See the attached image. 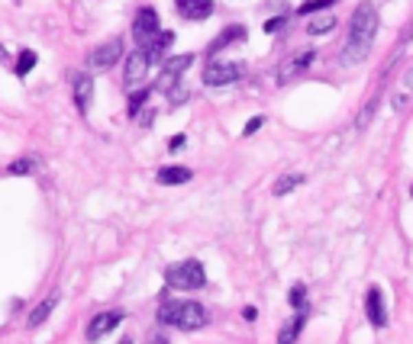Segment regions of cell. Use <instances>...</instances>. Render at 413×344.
<instances>
[{"instance_id": "cell-3", "label": "cell", "mask_w": 413, "mask_h": 344, "mask_svg": "<svg viewBox=\"0 0 413 344\" xmlns=\"http://www.w3.org/2000/svg\"><path fill=\"white\" fill-rule=\"evenodd\" d=\"M165 280L175 290H201V286H207V271H203V264L197 258H188V261L171 264L165 271Z\"/></svg>"}, {"instance_id": "cell-21", "label": "cell", "mask_w": 413, "mask_h": 344, "mask_svg": "<svg viewBox=\"0 0 413 344\" xmlns=\"http://www.w3.org/2000/svg\"><path fill=\"white\" fill-rule=\"evenodd\" d=\"M36 68V52H30V49H23L20 58H16V77H26V74Z\"/></svg>"}, {"instance_id": "cell-27", "label": "cell", "mask_w": 413, "mask_h": 344, "mask_svg": "<svg viewBox=\"0 0 413 344\" xmlns=\"http://www.w3.org/2000/svg\"><path fill=\"white\" fill-rule=\"evenodd\" d=\"M284 23H287V16H275V20H268L265 32H268V36H275V32L281 29V26H284Z\"/></svg>"}, {"instance_id": "cell-4", "label": "cell", "mask_w": 413, "mask_h": 344, "mask_svg": "<svg viewBox=\"0 0 413 344\" xmlns=\"http://www.w3.org/2000/svg\"><path fill=\"white\" fill-rule=\"evenodd\" d=\"M317 62V52L313 49H297L278 64V84H287V81H297L304 71H310V64Z\"/></svg>"}, {"instance_id": "cell-18", "label": "cell", "mask_w": 413, "mask_h": 344, "mask_svg": "<svg viewBox=\"0 0 413 344\" xmlns=\"http://www.w3.org/2000/svg\"><path fill=\"white\" fill-rule=\"evenodd\" d=\"M245 39V26H230V29H223L220 36H216V39L210 42V49H207V52H220L223 45H230V42H243Z\"/></svg>"}, {"instance_id": "cell-8", "label": "cell", "mask_w": 413, "mask_h": 344, "mask_svg": "<svg viewBox=\"0 0 413 344\" xmlns=\"http://www.w3.org/2000/svg\"><path fill=\"white\" fill-rule=\"evenodd\" d=\"M120 55H123V39H107L87 52V64L97 68V71H107V68H113L120 62Z\"/></svg>"}, {"instance_id": "cell-23", "label": "cell", "mask_w": 413, "mask_h": 344, "mask_svg": "<svg viewBox=\"0 0 413 344\" xmlns=\"http://www.w3.org/2000/svg\"><path fill=\"white\" fill-rule=\"evenodd\" d=\"M148 100V87H142V90H136V94L129 97V103H126V113L129 116H139V110H142V103Z\"/></svg>"}, {"instance_id": "cell-14", "label": "cell", "mask_w": 413, "mask_h": 344, "mask_svg": "<svg viewBox=\"0 0 413 344\" xmlns=\"http://www.w3.org/2000/svg\"><path fill=\"white\" fill-rule=\"evenodd\" d=\"M304 325H307V309H297L294 319H287V322L281 325V332H278V344H294L297 338H300V332H304Z\"/></svg>"}, {"instance_id": "cell-17", "label": "cell", "mask_w": 413, "mask_h": 344, "mask_svg": "<svg viewBox=\"0 0 413 344\" xmlns=\"http://www.w3.org/2000/svg\"><path fill=\"white\" fill-rule=\"evenodd\" d=\"M171 42H175V36H171L168 29H161L155 39L146 45V55H148V62H161V55H165V49H168Z\"/></svg>"}, {"instance_id": "cell-7", "label": "cell", "mask_w": 413, "mask_h": 344, "mask_svg": "<svg viewBox=\"0 0 413 344\" xmlns=\"http://www.w3.org/2000/svg\"><path fill=\"white\" fill-rule=\"evenodd\" d=\"M159 32H161V23H159L155 7H142V10L136 13V20H133V36H136L139 49H146V45L155 39Z\"/></svg>"}, {"instance_id": "cell-29", "label": "cell", "mask_w": 413, "mask_h": 344, "mask_svg": "<svg viewBox=\"0 0 413 344\" xmlns=\"http://www.w3.org/2000/svg\"><path fill=\"white\" fill-rule=\"evenodd\" d=\"M403 90H413V64L407 68V74H403Z\"/></svg>"}, {"instance_id": "cell-26", "label": "cell", "mask_w": 413, "mask_h": 344, "mask_svg": "<svg viewBox=\"0 0 413 344\" xmlns=\"http://www.w3.org/2000/svg\"><path fill=\"white\" fill-rule=\"evenodd\" d=\"M262 125H265V119H262V116H255V119H249V125H245L243 132H245V136H255V132H258Z\"/></svg>"}, {"instance_id": "cell-15", "label": "cell", "mask_w": 413, "mask_h": 344, "mask_svg": "<svg viewBox=\"0 0 413 344\" xmlns=\"http://www.w3.org/2000/svg\"><path fill=\"white\" fill-rule=\"evenodd\" d=\"M155 177H159V184H165V187H178V184H188V180H191L194 174H191V167L168 164V167H161Z\"/></svg>"}, {"instance_id": "cell-12", "label": "cell", "mask_w": 413, "mask_h": 344, "mask_svg": "<svg viewBox=\"0 0 413 344\" xmlns=\"http://www.w3.org/2000/svg\"><path fill=\"white\" fill-rule=\"evenodd\" d=\"M365 315H368V322L375 328H384L388 325V309H384V299H381V290L378 286H371L368 296H365Z\"/></svg>"}, {"instance_id": "cell-19", "label": "cell", "mask_w": 413, "mask_h": 344, "mask_svg": "<svg viewBox=\"0 0 413 344\" xmlns=\"http://www.w3.org/2000/svg\"><path fill=\"white\" fill-rule=\"evenodd\" d=\"M300 184H304V174H287V177H281L275 184V190H271V193H275V197H284V193H291V190H297L300 187Z\"/></svg>"}, {"instance_id": "cell-30", "label": "cell", "mask_w": 413, "mask_h": 344, "mask_svg": "<svg viewBox=\"0 0 413 344\" xmlns=\"http://www.w3.org/2000/svg\"><path fill=\"white\" fill-rule=\"evenodd\" d=\"M148 344H168V338H165V334H152V338H148Z\"/></svg>"}, {"instance_id": "cell-10", "label": "cell", "mask_w": 413, "mask_h": 344, "mask_svg": "<svg viewBox=\"0 0 413 344\" xmlns=\"http://www.w3.org/2000/svg\"><path fill=\"white\" fill-rule=\"evenodd\" d=\"M120 322H123V312H120V309H104V312H97L94 319L87 322V341H100V338L113 332Z\"/></svg>"}, {"instance_id": "cell-2", "label": "cell", "mask_w": 413, "mask_h": 344, "mask_svg": "<svg viewBox=\"0 0 413 344\" xmlns=\"http://www.w3.org/2000/svg\"><path fill=\"white\" fill-rule=\"evenodd\" d=\"M159 322L181 328V332H197L207 325V309L194 299H175V303H161L159 309Z\"/></svg>"}, {"instance_id": "cell-22", "label": "cell", "mask_w": 413, "mask_h": 344, "mask_svg": "<svg viewBox=\"0 0 413 344\" xmlns=\"http://www.w3.org/2000/svg\"><path fill=\"white\" fill-rule=\"evenodd\" d=\"M7 171H10V174H32V171H36V158H16V161H10Z\"/></svg>"}, {"instance_id": "cell-16", "label": "cell", "mask_w": 413, "mask_h": 344, "mask_svg": "<svg viewBox=\"0 0 413 344\" xmlns=\"http://www.w3.org/2000/svg\"><path fill=\"white\" fill-rule=\"evenodd\" d=\"M55 306H58V293H52L49 299H43V303L36 306V309H32V312H30V319H26V325H30V328H39V325H43L45 319L52 315V309H55Z\"/></svg>"}, {"instance_id": "cell-31", "label": "cell", "mask_w": 413, "mask_h": 344, "mask_svg": "<svg viewBox=\"0 0 413 344\" xmlns=\"http://www.w3.org/2000/svg\"><path fill=\"white\" fill-rule=\"evenodd\" d=\"M243 319H245V322H252V319H255V306H245V312H243Z\"/></svg>"}, {"instance_id": "cell-13", "label": "cell", "mask_w": 413, "mask_h": 344, "mask_svg": "<svg viewBox=\"0 0 413 344\" xmlns=\"http://www.w3.org/2000/svg\"><path fill=\"white\" fill-rule=\"evenodd\" d=\"M175 7L184 20H207L213 13V0H175Z\"/></svg>"}, {"instance_id": "cell-28", "label": "cell", "mask_w": 413, "mask_h": 344, "mask_svg": "<svg viewBox=\"0 0 413 344\" xmlns=\"http://www.w3.org/2000/svg\"><path fill=\"white\" fill-rule=\"evenodd\" d=\"M184 142H188V138H184V136H171L168 148H171V151H178V148H184Z\"/></svg>"}, {"instance_id": "cell-11", "label": "cell", "mask_w": 413, "mask_h": 344, "mask_svg": "<svg viewBox=\"0 0 413 344\" xmlns=\"http://www.w3.org/2000/svg\"><path fill=\"white\" fill-rule=\"evenodd\" d=\"M71 90H74V106H78V113H87L91 97H94V77L85 71L71 74Z\"/></svg>"}, {"instance_id": "cell-24", "label": "cell", "mask_w": 413, "mask_h": 344, "mask_svg": "<svg viewBox=\"0 0 413 344\" xmlns=\"http://www.w3.org/2000/svg\"><path fill=\"white\" fill-rule=\"evenodd\" d=\"M307 286H304V283H297L294 290H291V306H294V309H307Z\"/></svg>"}, {"instance_id": "cell-9", "label": "cell", "mask_w": 413, "mask_h": 344, "mask_svg": "<svg viewBox=\"0 0 413 344\" xmlns=\"http://www.w3.org/2000/svg\"><path fill=\"white\" fill-rule=\"evenodd\" d=\"M148 68H152V62H148L146 49H133L126 58V71H123V84H126V90H136L139 84L146 81Z\"/></svg>"}, {"instance_id": "cell-5", "label": "cell", "mask_w": 413, "mask_h": 344, "mask_svg": "<svg viewBox=\"0 0 413 344\" xmlns=\"http://www.w3.org/2000/svg\"><path fill=\"white\" fill-rule=\"evenodd\" d=\"M245 74L243 62H210L203 68V84L207 87H226V84H236Z\"/></svg>"}, {"instance_id": "cell-33", "label": "cell", "mask_w": 413, "mask_h": 344, "mask_svg": "<svg viewBox=\"0 0 413 344\" xmlns=\"http://www.w3.org/2000/svg\"><path fill=\"white\" fill-rule=\"evenodd\" d=\"M410 197H413V187H410Z\"/></svg>"}, {"instance_id": "cell-6", "label": "cell", "mask_w": 413, "mask_h": 344, "mask_svg": "<svg viewBox=\"0 0 413 344\" xmlns=\"http://www.w3.org/2000/svg\"><path fill=\"white\" fill-rule=\"evenodd\" d=\"M194 64V55H175V58H168V62L161 64V77H159V87L161 94H171V90H178V81H181V74L188 71Z\"/></svg>"}, {"instance_id": "cell-20", "label": "cell", "mask_w": 413, "mask_h": 344, "mask_svg": "<svg viewBox=\"0 0 413 344\" xmlns=\"http://www.w3.org/2000/svg\"><path fill=\"white\" fill-rule=\"evenodd\" d=\"M333 26H336V16H317V20L307 23V32L310 36H326Z\"/></svg>"}, {"instance_id": "cell-1", "label": "cell", "mask_w": 413, "mask_h": 344, "mask_svg": "<svg viewBox=\"0 0 413 344\" xmlns=\"http://www.w3.org/2000/svg\"><path fill=\"white\" fill-rule=\"evenodd\" d=\"M375 36H378V7H375L371 0H361L359 7L352 10L349 39H346V49H342L339 62L342 64L365 62L371 52V45H375Z\"/></svg>"}, {"instance_id": "cell-32", "label": "cell", "mask_w": 413, "mask_h": 344, "mask_svg": "<svg viewBox=\"0 0 413 344\" xmlns=\"http://www.w3.org/2000/svg\"><path fill=\"white\" fill-rule=\"evenodd\" d=\"M120 344H133V338H120Z\"/></svg>"}, {"instance_id": "cell-25", "label": "cell", "mask_w": 413, "mask_h": 344, "mask_svg": "<svg viewBox=\"0 0 413 344\" xmlns=\"http://www.w3.org/2000/svg\"><path fill=\"white\" fill-rule=\"evenodd\" d=\"M336 0H307V3H300V13L304 16H310V13H317V10H323V7H333Z\"/></svg>"}]
</instances>
